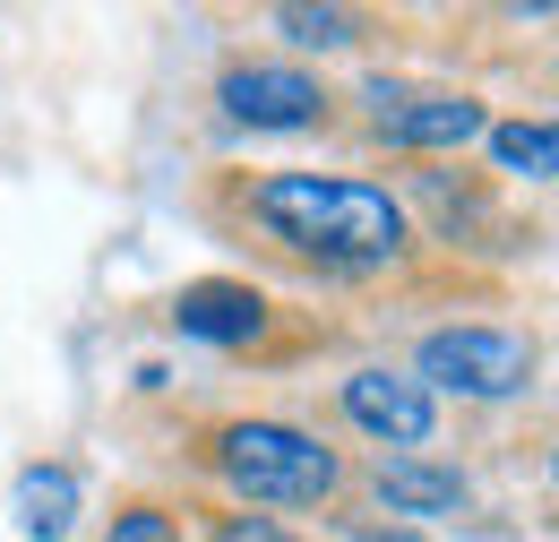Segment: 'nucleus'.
I'll list each match as a JSON object with an SVG mask.
<instances>
[{
	"instance_id": "f257e3e1",
	"label": "nucleus",
	"mask_w": 559,
	"mask_h": 542,
	"mask_svg": "<svg viewBox=\"0 0 559 542\" xmlns=\"http://www.w3.org/2000/svg\"><path fill=\"white\" fill-rule=\"evenodd\" d=\"M215 224L250 233L276 268L361 284V275H396L414 259V215L396 190L353 181V173H224L207 190Z\"/></svg>"
},
{
	"instance_id": "f03ea898",
	"label": "nucleus",
	"mask_w": 559,
	"mask_h": 542,
	"mask_svg": "<svg viewBox=\"0 0 559 542\" xmlns=\"http://www.w3.org/2000/svg\"><path fill=\"white\" fill-rule=\"evenodd\" d=\"M190 457L207 466L241 508H336L345 499V457L276 413H224L190 439Z\"/></svg>"
},
{
	"instance_id": "7ed1b4c3",
	"label": "nucleus",
	"mask_w": 559,
	"mask_h": 542,
	"mask_svg": "<svg viewBox=\"0 0 559 542\" xmlns=\"http://www.w3.org/2000/svg\"><path fill=\"white\" fill-rule=\"evenodd\" d=\"M414 388H448V397H474V405H499V397H525L534 388V344L516 328H430L414 344Z\"/></svg>"
},
{
	"instance_id": "20e7f679",
	"label": "nucleus",
	"mask_w": 559,
	"mask_h": 542,
	"mask_svg": "<svg viewBox=\"0 0 559 542\" xmlns=\"http://www.w3.org/2000/svg\"><path fill=\"white\" fill-rule=\"evenodd\" d=\"M370 138L379 146H396V155H414V164H439V155H456V146H474L490 130V113L474 95H448V86H370Z\"/></svg>"
},
{
	"instance_id": "39448f33",
	"label": "nucleus",
	"mask_w": 559,
	"mask_h": 542,
	"mask_svg": "<svg viewBox=\"0 0 559 542\" xmlns=\"http://www.w3.org/2000/svg\"><path fill=\"white\" fill-rule=\"evenodd\" d=\"M215 104L241 130H328V113H336V95L293 61H233L215 78Z\"/></svg>"
},
{
	"instance_id": "423d86ee",
	"label": "nucleus",
	"mask_w": 559,
	"mask_h": 542,
	"mask_svg": "<svg viewBox=\"0 0 559 542\" xmlns=\"http://www.w3.org/2000/svg\"><path fill=\"white\" fill-rule=\"evenodd\" d=\"M173 328L199 344H224V353H267V328H276V302L241 275H199L173 293Z\"/></svg>"
},
{
	"instance_id": "0eeeda50",
	"label": "nucleus",
	"mask_w": 559,
	"mask_h": 542,
	"mask_svg": "<svg viewBox=\"0 0 559 542\" xmlns=\"http://www.w3.org/2000/svg\"><path fill=\"white\" fill-rule=\"evenodd\" d=\"M336 405H345L353 431H370V439H379V448H396V457L430 448V431H439V397L414 388L405 370H353L345 388H336Z\"/></svg>"
},
{
	"instance_id": "6e6552de",
	"label": "nucleus",
	"mask_w": 559,
	"mask_h": 542,
	"mask_svg": "<svg viewBox=\"0 0 559 542\" xmlns=\"http://www.w3.org/2000/svg\"><path fill=\"white\" fill-rule=\"evenodd\" d=\"M370 491H379L396 517H448V508H465V474H456V466H430V457H379V466H370Z\"/></svg>"
},
{
	"instance_id": "1a4fd4ad",
	"label": "nucleus",
	"mask_w": 559,
	"mask_h": 542,
	"mask_svg": "<svg viewBox=\"0 0 559 542\" xmlns=\"http://www.w3.org/2000/svg\"><path fill=\"white\" fill-rule=\"evenodd\" d=\"M17 526L35 542H61L78 526V466H26L17 474Z\"/></svg>"
},
{
	"instance_id": "9d476101",
	"label": "nucleus",
	"mask_w": 559,
	"mask_h": 542,
	"mask_svg": "<svg viewBox=\"0 0 559 542\" xmlns=\"http://www.w3.org/2000/svg\"><path fill=\"white\" fill-rule=\"evenodd\" d=\"M490 155H499V173H516V181H551L559 164V130L551 121H490Z\"/></svg>"
},
{
	"instance_id": "9b49d317",
	"label": "nucleus",
	"mask_w": 559,
	"mask_h": 542,
	"mask_svg": "<svg viewBox=\"0 0 559 542\" xmlns=\"http://www.w3.org/2000/svg\"><path fill=\"white\" fill-rule=\"evenodd\" d=\"M276 35L301 52H345V44H370V17L361 9H276Z\"/></svg>"
},
{
	"instance_id": "f8f14e48",
	"label": "nucleus",
	"mask_w": 559,
	"mask_h": 542,
	"mask_svg": "<svg viewBox=\"0 0 559 542\" xmlns=\"http://www.w3.org/2000/svg\"><path fill=\"white\" fill-rule=\"evenodd\" d=\"M104 542H181V508H164V499H121L112 526H104Z\"/></svg>"
},
{
	"instance_id": "ddd939ff",
	"label": "nucleus",
	"mask_w": 559,
	"mask_h": 542,
	"mask_svg": "<svg viewBox=\"0 0 559 542\" xmlns=\"http://www.w3.org/2000/svg\"><path fill=\"white\" fill-rule=\"evenodd\" d=\"M328 526H336L345 542H421L414 526H396V517H370V508H345V499L328 508Z\"/></svg>"
},
{
	"instance_id": "4468645a",
	"label": "nucleus",
	"mask_w": 559,
	"mask_h": 542,
	"mask_svg": "<svg viewBox=\"0 0 559 542\" xmlns=\"http://www.w3.org/2000/svg\"><path fill=\"white\" fill-rule=\"evenodd\" d=\"M207 542H301V534H284L276 517H250V508H224V517H207Z\"/></svg>"
}]
</instances>
